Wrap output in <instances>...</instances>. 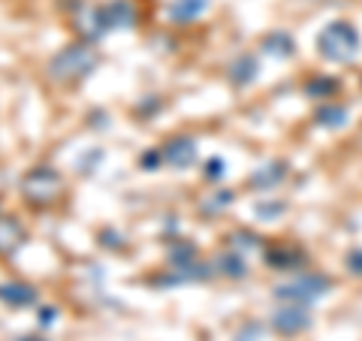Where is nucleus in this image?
Returning <instances> with one entry per match:
<instances>
[{
  "label": "nucleus",
  "mask_w": 362,
  "mask_h": 341,
  "mask_svg": "<svg viewBox=\"0 0 362 341\" xmlns=\"http://www.w3.org/2000/svg\"><path fill=\"white\" fill-rule=\"evenodd\" d=\"M100 67V52L94 49L90 42H73L66 45V49H61L58 54H52L49 61V76L54 79V82L61 85H73L78 82V79L90 76Z\"/></svg>",
  "instance_id": "nucleus-1"
},
{
  "label": "nucleus",
  "mask_w": 362,
  "mask_h": 341,
  "mask_svg": "<svg viewBox=\"0 0 362 341\" xmlns=\"http://www.w3.org/2000/svg\"><path fill=\"white\" fill-rule=\"evenodd\" d=\"M359 45H362V40H359L356 25L354 21H344V18L326 25L320 30V37H317V49H320V54L326 61H335V64L354 61L359 54Z\"/></svg>",
  "instance_id": "nucleus-2"
},
{
  "label": "nucleus",
  "mask_w": 362,
  "mask_h": 341,
  "mask_svg": "<svg viewBox=\"0 0 362 341\" xmlns=\"http://www.w3.org/2000/svg\"><path fill=\"white\" fill-rule=\"evenodd\" d=\"M64 193V178L58 169L52 166H33L30 173L21 178V197L37 209H49L52 202H58Z\"/></svg>",
  "instance_id": "nucleus-3"
},
{
  "label": "nucleus",
  "mask_w": 362,
  "mask_h": 341,
  "mask_svg": "<svg viewBox=\"0 0 362 341\" xmlns=\"http://www.w3.org/2000/svg\"><path fill=\"white\" fill-rule=\"evenodd\" d=\"M332 281L326 275H317V272H302L299 278H293L287 284H281V287H275V299L281 302H293V305H314L320 302L326 293H329Z\"/></svg>",
  "instance_id": "nucleus-4"
},
{
  "label": "nucleus",
  "mask_w": 362,
  "mask_h": 341,
  "mask_svg": "<svg viewBox=\"0 0 362 341\" xmlns=\"http://www.w3.org/2000/svg\"><path fill=\"white\" fill-rule=\"evenodd\" d=\"M100 21H103V30H130L136 28V9L130 0H109L106 6H100Z\"/></svg>",
  "instance_id": "nucleus-5"
},
{
  "label": "nucleus",
  "mask_w": 362,
  "mask_h": 341,
  "mask_svg": "<svg viewBox=\"0 0 362 341\" xmlns=\"http://www.w3.org/2000/svg\"><path fill=\"white\" fill-rule=\"evenodd\" d=\"M272 326L278 329L281 335H296L302 329L311 326V314L305 305H293V302H284V308H278L272 314Z\"/></svg>",
  "instance_id": "nucleus-6"
},
{
  "label": "nucleus",
  "mask_w": 362,
  "mask_h": 341,
  "mask_svg": "<svg viewBox=\"0 0 362 341\" xmlns=\"http://www.w3.org/2000/svg\"><path fill=\"white\" fill-rule=\"evenodd\" d=\"M160 151H163V161L173 169H187L197 161V142L190 136H173V139H166L160 145Z\"/></svg>",
  "instance_id": "nucleus-7"
},
{
  "label": "nucleus",
  "mask_w": 362,
  "mask_h": 341,
  "mask_svg": "<svg viewBox=\"0 0 362 341\" xmlns=\"http://www.w3.org/2000/svg\"><path fill=\"white\" fill-rule=\"evenodd\" d=\"M25 245H28L25 224L13 218V214H0V257H13Z\"/></svg>",
  "instance_id": "nucleus-8"
},
{
  "label": "nucleus",
  "mask_w": 362,
  "mask_h": 341,
  "mask_svg": "<svg viewBox=\"0 0 362 341\" xmlns=\"http://www.w3.org/2000/svg\"><path fill=\"white\" fill-rule=\"evenodd\" d=\"M266 263L272 269H281V272L305 269V251L296 245H275L272 251H266Z\"/></svg>",
  "instance_id": "nucleus-9"
},
{
  "label": "nucleus",
  "mask_w": 362,
  "mask_h": 341,
  "mask_svg": "<svg viewBox=\"0 0 362 341\" xmlns=\"http://www.w3.org/2000/svg\"><path fill=\"white\" fill-rule=\"evenodd\" d=\"M0 299L13 305V308H25V305H33L40 299V293L25 281H9V284H0Z\"/></svg>",
  "instance_id": "nucleus-10"
},
{
  "label": "nucleus",
  "mask_w": 362,
  "mask_h": 341,
  "mask_svg": "<svg viewBox=\"0 0 362 341\" xmlns=\"http://www.w3.org/2000/svg\"><path fill=\"white\" fill-rule=\"evenodd\" d=\"M257 73H259V64H257V58L254 54H239L233 64H230V70H226V76H230V82L235 85V88H245V85H251L254 79H257Z\"/></svg>",
  "instance_id": "nucleus-11"
},
{
  "label": "nucleus",
  "mask_w": 362,
  "mask_h": 341,
  "mask_svg": "<svg viewBox=\"0 0 362 341\" xmlns=\"http://www.w3.org/2000/svg\"><path fill=\"white\" fill-rule=\"evenodd\" d=\"M206 9H209V0H173L166 13L173 25H187V21L199 18Z\"/></svg>",
  "instance_id": "nucleus-12"
},
{
  "label": "nucleus",
  "mask_w": 362,
  "mask_h": 341,
  "mask_svg": "<svg viewBox=\"0 0 362 341\" xmlns=\"http://www.w3.org/2000/svg\"><path fill=\"white\" fill-rule=\"evenodd\" d=\"M284 178H287V163L272 161V163H266V166H259L257 173L251 175V187H257V190H272V187H278Z\"/></svg>",
  "instance_id": "nucleus-13"
},
{
  "label": "nucleus",
  "mask_w": 362,
  "mask_h": 341,
  "mask_svg": "<svg viewBox=\"0 0 362 341\" xmlns=\"http://www.w3.org/2000/svg\"><path fill=\"white\" fill-rule=\"evenodd\" d=\"M166 260H169V269H181V266L197 263V245L187 242V238H178L175 245H169Z\"/></svg>",
  "instance_id": "nucleus-14"
},
{
  "label": "nucleus",
  "mask_w": 362,
  "mask_h": 341,
  "mask_svg": "<svg viewBox=\"0 0 362 341\" xmlns=\"http://www.w3.org/2000/svg\"><path fill=\"white\" fill-rule=\"evenodd\" d=\"M259 49H263L266 54H275V58H290L296 45H293L290 33H284V30H272L269 37H263V42H259Z\"/></svg>",
  "instance_id": "nucleus-15"
},
{
  "label": "nucleus",
  "mask_w": 362,
  "mask_h": 341,
  "mask_svg": "<svg viewBox=\"0 0 362 341\" xmlns=\"http://www.w3.org/2000/svg\"><path fill=\"white\" fill-rule=\"evenodd\" d=\"M214 272H221V275H226V278H245L247 275V266H245V260L235 254V251H230V254H221L218 260H214Z\"/></svg>",
  "instance_id": "nucleus-16"
},
{
  "label": "nucleus",
  "mask_w": 362,
  "mask_h": 341,
  "mask_svg": "<svg viewBox=\"0 0 362 341\" xmlns=\"http://www.w3.org/2000/svg\"><path fill=\"white\" fill-rule=\"evenodd\" d=\"M344 121H347V109L338 103H326L317 112V124H323V127H341Z\"/></svg>",
  "instance_id": "nucleus-17"
},
{
  "label": "nucleus",
  "mask_w": 362,
  "mask_h": 341,
  "mask_svg": "<svg viewBox=\"0 0 362 341\" xmlns=\"http://www.w3.org/2000/svg\"><path fill=\"white\" fill-rule=\"evenodd\" d=\"M335 88H338L335 79H314V82L305 85V91H308L311 97H317V100H329Z\"/></svg>",
  "instance_id": "nucleus-18"
},
{
  "label": "nucleus",
  "mask_w": 362,
  "mask_h": 341,
  "mask_svg": "<svg viewBox=\"0 0 362 341\" xmlns=\"http://www.w3.org/2000/svg\"><path fill=\"white\" fill-rule=\"evenodd\" d=\"M233 200H235L233 190H218L214 197H209L206 202H202V212H218V209H223V206H230Z\"/></svg>",
  "instance_id": "nucleus-19"
},
{
  "label": "nucleus",
  "mask_w": 362,
  "mask_h": 341,
  "mask_svg": "<svg viewBox=\"0 0 362 341\" xmlns=\"http://www.w3.org/2000/svg\"><path fill=\"white\" fill-rule=\"evenodd\" d=\"M226 242H230V248H259V238L251 236L247 230H239V233L226 236Z\"/></svg>",
  "instance_id": "nucleus-20"
},
{
  "label": "nucleus",
  "mask_w": 362,
  "mask_h": 341,
  "mask_svg": "<svg viewBox=\"0 0 362 341\" xmlns=\"http://www.w3.org/2000/svg\"><path fill=\"white\" fill-rule=\"evenodd\" d=\"M202 178H206V181H221L223 178V161H221V157H211V161L206 163V169H202Z\"/></svg>",
  "instance_id": "nucleus-21"
},
{
  "label": "nucleus",
  "mask_w": 362,
  "mask_h": 341,
  "mask_svg": "<svg viewBox=\"0 0 362 341\" xmlns=\"http://www.w3.org/2000/svg\"><path fill=\"white\" fill-rule=\"evenodd\" d=\"M160 161H163V151L148 149V151H145V154L139 157V166H142V169H148V173H151V169L160 166Z\"/></svg>",
  "instance_id": "nucleus-22"
},
{
  "label": "nucleus",
  "mask_w": 362,
  "mask_h": 341,
  "mask_svg": "<svg viewBox=\"0 0 362 341\" xmlns=\"http://www.w3.org/2000/svg\"><path fill=\"white\" fill-rule=\"evenodd\" d=\"M347 269L354 272V275H362V251H350L347 254Z\"/></svg>",
  "instance_id": "nucleus-23"
},
{
  "label": "nucleus",
  "mask_w": 362,
  "mask_h": 341,
  "mask_svg": "<svg viewBox=\"0 0 362 341\" xmlns=\"http://www.w3.org/2000/svg\"><path fill=\"white\" fill-rule=\"evenodd\" d=\"M257 212L263 214V221H272L269 214H278V212H284V206H281V202H272V206H259Z\"/></svg>",
  "instance_id": "nucleus-24"
},
{
  "label": "nucleus",
  "mask_w": 362,
  "mask_h": 341,
  "mask_svg": "<svg viewBox=\"0 0 362 341\" xmlns=\"http://www.w3.org/2000/svg\"><path fill=\"white\" fill-rule=\"evenodd\" d=\"M54 314H58V311H54V308H40V323H42V326H49V323H54Z\"/></svg>",
  "instance_id": "nucleus-25"
},
{
  "label": "nucleus",
  "mask_w": 362,
  "mask_h": 341,
  "mask_svg": "<svg viewBox=\"0 0 362 341\" xmlns=\"http://www.w3.org/2000/svg\"><path fill=\"white\" fill-rule=\"evenodd\" d=\"M18 341H25V335H21V338H18ZM37 341H45V338H40V335H37Z\"/></svg>",
  "instance_id": "nucleus-26"
}]
</instances>
